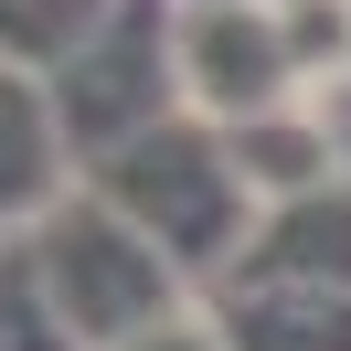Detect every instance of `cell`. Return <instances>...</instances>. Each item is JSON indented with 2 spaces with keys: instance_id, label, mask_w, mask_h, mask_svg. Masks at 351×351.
Masks as SVG:
<instances>
[{
  "instance_id": "4fadbf2b",
  "label": "cell",
  "mask_w": 351,
  "mask_h": 351,
  "mask_svg": "<svg viewBox=\"0 0 351 351\" xmlns=\"http://www.w3.org/2000/svg\"><path fill=\"white\" fill-rule=\"evenodd\" d=\"M266 11H287V0H266Z\"/></svg>"
},
{
  "instance_id": "8992f818",
  "label": "cell",
  "mask_w": 351,
  "mask_h": 351,
  "mask_svg": "<svg viewBox=\"0 0 351 351\" xmlns=\"http://www.w3.org/2000/svg\"><path fill=\"white\" fill-rule=\"evenodd\" d=\"M223 287H351V181H330L308 202H277Z\"/></svg>"
},
{
  "instance_id": "9c48e42d",
  "label": "cell",
  "mask_w": 351,
  "mask_h": 351,
  "mask_svg": "<svg viewBox=\"0 0 351 351\" xmlns=\"http://www.w3.org/2000/svg\"><path fill=\"white\" fill-rule=\"evenodd\" d=\"M107 11H117V0H0V75L53 86V75L96 43V22H107Z\"/></svg>"
},
{
  "instance_id": "6da1fadb",
  "label": "cell",
  "mask_w": 351,
  "mask_h": 351,
  "mask_svg": "<svg viewBox=\"0 0 351 351\" xmlns=\"http://www.w3.org/2000/svg\"><path fill=\"white\" fill-rule=\"evenodd\" d=\"M86 181H96V192H107L192 287H223L234 256L256 245V223H266L256 181L234 171V138H223L213 117H160L149 138H128L117 160H96Z\"/></svg>"
},
{
  "instance_id": "277c9868",
  "label": "cell",
  "mask_w": 351,
  "mask_h": 351,
  "mask_svg": "<svg viewBox=\"0 0 351 351\" xmlns=\"http://www.w3.org/2000/svg\"><path fill=\"white\" fill-rule=\"evenodd\" d=\"M171 64H181V117H213V128H256V117L308 96L298 53H287V22L266 0H181Z\"/></svg>"
},
{
  "instance_id": "3957f363",
  "label": "cell",
  "mask_w": 351,
  "mask_h": 351,
  "mask_svg": "<svg viewBox=\"0 0 351 351\" xmlns=\"http://www.w3.org/2000/svg\"><path fill=\"white\" fill-rule=\"evenodd\" d=\"M171 22H181V0H117L107 22H96V43L43 86V96H53V117H64L75 171H96V160H117L128 138H149L160 117H181Z\"/></svg>"
},
{
  "instance_id": "8fae6325",
  "label": "cell",
  "mask_w": 351,
  "mask_h": 351,
  "mask_svg": "<svg viewBox=\"0 0 351 351\" xmlns=\"http://www.w3.org/2000/svg\"><path fill=\"white\" fill-rule=\"evenodd\" d=\"M277 22H287V53H298V86L308 96L351 75V0H287Z\"/></svg>"
},
{
  "instance_id": "7c38bea8",
  "label": "cell",
  "mask_w": 351,
  "mask_h": 351,
  "mask_svg": "<svg viewBox=\"0 0 351 351\" xmlns=\"http://www.w3.org/2000/svg\"><path fill=\"white\" fill-rule=\"evenodd\" d=\"M128 351H223V330L202 319V308H181L171 330H149V341H128Z\"/></svg>"
},
{
  "instance_id": "ba28073f",
  "label": "cell",
  "mask_w": 351,
  "mask_h": 351,
  "mask_svg": "<svg viewBox=\"0 0 351 351\" xmlns=\"http://www.w3.org/2000/svg\"><path fill=\"white\" fill-rule=\"evenodd\" d=\"M223 138H234V171L256 181L266 213L341 181V138H330V117L308 107V96H298V107H277V117H256V128H223Z\"/></svg>"
},
{
  "instance_id": "30bf717a",
  "label": "cell",
  "mask_w": 351,
  "mask_h": 351,
  "mask_svg": "<svg viewBox=\"0 0 351 351\" xmlns=\"http://www.w3.org/2000/svg\"><path fill=\"white\" fill-rule=\"evenodd\" d=\"M0 351H75V330L53 319L43 277H32V245L11 234L0 245Z\"/></svg>"
},
{
  "instance_id": "5b68a950",
  "label": "cell",
  "mask_w": 351,
  "mask_h": 351,
  "mask_svg": "<svg viewBox=\"0 0 351 351\" xmlns=\"http://www.w3.org/2000/svg\"><path fill=\"white\" fill-rule=\"evenodd\" d=\"M75 181H86V171H75V149H64L53 96L32 86V75H0V245L32 234Z\"/></svg>"
},
{
  "instance_id": "7a4b0ae2",
  "label": "cell",
  "mask_w": 351,
  "mask_h": 351,
  "mask_svg": "<svg viewBox=\"0 0 351 351\" xmlns=\"http://www.w3.org/2000/svg\"><path fill=\"white\" fill-rule=\"evenodd\" d=\"M22 245H32V277H43L53 319L75 330V351H128V341L171 330L181 308L202 298V287L181 277V266L160 256V245L138 234V223L117 213L96 181H75V192L53 202Z\"/></svg>"
},
{
  "instance_id": "52a82bcc",
  "label": "cell",
  "mask_w": 351,
  "mask_h": 351,
  "mask_svg": "<svg viewBox=\"0 0 351 351\" xmlns=\"http://www.w3.org/2000/svg\"><path fill=\"white\" fill-rule=\"evenodd\" d=\"M223 351H351V287H202Z\"/></svg>"
}]
</instances>
